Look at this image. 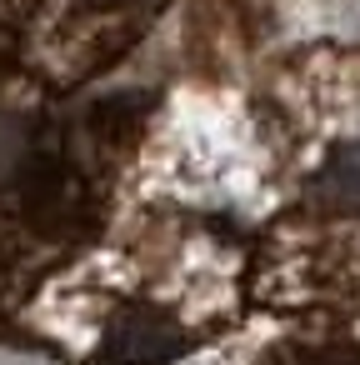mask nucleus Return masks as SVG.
<instances>
[{
  "label": "nucleus",
  "mask_w": 360,
  "mask_h": 365,
  "mask_svg": "<svg viewBox=\"0 0 360 365\" xmlns=\"http://www.w3.org/2000/svg\"><path fill=\"white\" fill-rule=\"evenodd\" d=\"M21 205L41 230H66L81 215V180L56 155H31L21 170Z\"/></svg>",
  "instance_id": "f257e3e1"
},
{
  "label": "nucleus",
  "mask_w": 360,
  "mask_h": 365,
  "mask_svg": "<svg viewBox=\"0 0 360 365\" xmlns=\"http://www.w3.org/2000/svg\"><path fill=\"white\" fill-rule=\"evenodd\" d=\"M106 350H110L120 365H165V360L180 350V330H175L160 310L130 305V310H120V315L110 320Z\"/></svg>",
  "instance_id": "f03ea898"
},
{
  "label": "nucleus",
  "mask_w": 360,
  "mask_h": 365,
  "mask_svg": "<svg viewBox=\"0 0 360 365\" xmlns=\"http://www.w3.org/2000/svg\"><path fill=\"white\" fill-rule=\"evenodd\" d=\"M310 195L335 215H360V140H345L325 155V165L315 170Z\"/></svg>",
  "instance_id": "7ed1b4c3"
},
{
  "label": "nucleus",
  "mask_w": 360,
  "mask_h": 365,
  "mask_svg": "<svg viewBox=\"0 0 360 365\" xmlns=\"http://www.w3.org/2000/svg\"><path fill=\"white\" fill-rule=\"evenodd\" d=\"M305 365H360V350L355 345H330V350H315Z\"/></svg>",
  "instance_id": "20e7f679"
}]
</instances>
